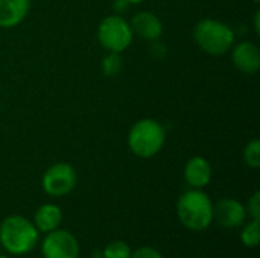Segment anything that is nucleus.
I'll return each instance as SVG.
<instances>
[{"instance_id":"obj_1","label":"nucleus","mask_w":260,"mask_h":258,"mask_svg":"<svg viewBox=\"0 0 260 258\" xmlns=\"http://www.w3.org/2000/svg\"><path fill=\"white\" fill-rule=\"evenodd\" d=\"M38 242V230L21 216H9L0 225V243L14 255L30 252Z\"/></svg>"},{"instance_id":"obj_2","label":"nucleus","mask_w":260,"mask_h":258,"mask_svg":"<svg viewBox=\"0 0 260 258\" xmlns=\"http://www.w3.org/2000/svg\"><path fill=\"white\" fill-rule=\"evenodd\" d=\"M177 213L180 222L192 231H204L213 220V205L201 190L186 192L177 204Z\"/></svg>"},{"instance_id":"obj_3","label":"nucleus","mask_w":260,"mask_h":258,"mask_svg":"<svg viewBox=\"0 0 260 258\" xmlns=\"http://www.w3.org/2000/svg\"><path fill=\"white\" fill-rule=\"evenodd\" d=\"M131 151L142 158L155 155L165 143V129L155 120L146 119L137 122L128 137Z\"/></svg>"},{"instance_id":"obj_4","label":"nucleus","mask_w":260,"mask_h":258,"mask_svg":"<svg viewBox=\"0 0 260 258\" xmlns=\"http://www.w3.org/2000/svg\"><path fill=\"white\" fill-rule=\"evenodd\" d=\"M195 41L209 55H224L233 46V30L216 20H204L195 27Z\"/></svg>"},{"instance_id":"obj_5","label":"nucleus","mask_w":260,"mask_h":258,"mask_svg":"<svg viewBox=\"0 0 260 258\" xmlns=\"http://www.w3.org/2000/svg\"><path fill=\"white\" fill-rule=\"evenodd\" d=\"M98 36L104 47H107L111 52L120 53L129 46L133 40V30L131 26L123 18L114 15V17H107L99 24Z\"/></svg>"},{"instance_id":"obj_6","label":"nucleus","mask_w":260,"mask_h":258,"mask_svg":"<svg viewBox=\"0 0 260 258\" xmlns=\"http://www.w3.org/2000/svg\"><path fill=\"white\" fill-rule=\"evenodd\" d=\"M76 186V172L70 164L58 163L49 167L43 176V189L47 195L61 198L69 195Z\"/></svg>"},{"instance_id":"obj_7","label":"nucleus","mask_w":260,"mask_h":258,"mask_svg":"<svg viewBox=\"0 0 260 258\" xmlns=\"http://www.w3.org/2000/svg\"><path fill=\"white\" fill-rule=\"evenodd\" d=\"M44 258H78L79 245L76 237L64 230H53L47 233V237L41 246Z\"/></svg>"},{"instance_id":"obj_8","label":"nucleus","mask_w":260,"mask_h":258,"mask_svg":"<svg viewBox=\"0 0 260 258\" xmlns=\"http://www.w3.org/2000/svg\"><path fill=\"white\" fill-rule=\"evenodd\" d=\"M245 216L247 211L244 205L236 199H221L213 207V219H216V222L224 228L241 227L245 220Z\"/></svg>"},{"instance_id":"obj_9","label":"nucleus","mask_w":260,"mask_h":258,"mask_svg":"<svg viewBox=\"0 0 260 258\" xmlns=\"http://www.w3.org/2000/svg\"><path fill=\"white\" fill-rule=\"evenodd\" d=\"M233 61L241 71L247 75L256 73L260 68V52L257 46L253 43H241L233 52Z\"/></svg>"},{"instance_id":"obj_10","label":"nucleus","mask_w":260,"mask_h":258,"mask_svg":"<svg viewBox=\"0 0 260 258\" xmlns=\"http://www.w3.org/2000/svg\"><path fill=\"white\" fill-rule=\"evenodd\" d=\"M184 178L189 186L193 189H203L206 187L212 179V167L207 160L203 157H195L186 164Z\"/></svg>"},{"instance_id":"obj_11","label":"nucleus","mask_w":260,"mask_h":258,"mask_svg":"<svg viewBox=\"0 0 260 258\" xmlns=\"http://www.w3.org/2000/svg\"><path fill=\"white\" fill-rule=\"evenodd\" d=\"M131 30L143 40H157L161 35V21L151 12H140L131 21Z\"/></svg>"},{"instance_id":"obj_12","label":"nucleus","mask_w":260,"mask_h":258,"mask_svg":"<svg viewBox=\"0 0 260 258\" xmlns=\"http://www.w3.org/2000/svg\"><path fill=\"white\" fill-rule=\"evenodd\" d=\"M29 11V0H0V26L18 24Z\"/></svg>"},{"instance_id":"obj_13","label":"nucleus","mask_w":260,"mask_h":258,"mask_svg":"<svg viewBox=\"0 0 260 258\" xmlns=\"http://www.w3.org/2000/svg\"><path fill=\"white\" fill-rule=\"evenodd\" d=\"M62 222L61 210L53 204H46L40 207L35 213V228L41 233H50L56 230Z\"/></svg>"},{"instance_id":"obj_14","label":"nucleus","mask_w":260,"mask_h":258,"mask_svg":"<svg viewBox=\"0 0 260 258\" xmlns=\"http://www.w3.org/2000/svg\"><path fill=\"white\" fill-rule=\"evenodd\" d=\"M260 220L253 219V222L247 224L244 228H242V233H241V240L245 246L248 248H254L257 246L260 242Z\"/></svg>"},{"instance_id":"obj_15","label":"nucleus","mask_w":260,"mask_h":258,"mask_svg":"<svg viewBox=\"0 0 260 258\" xmlns=\"http://www.w3.org/2000/svg\"><path fill=\"white\" fill-rule=\"evenodd\" d=\"M104 258H129L131 257V248L129 245H126L125 242L116 240L111 242L105 246L104 252H102Z\"/></svg>"},{"instance_id":"obj_16","label":"nucleus","mask_w":260,"mask_h":258,"mask_svg":"<svg viewBox=\"0 0 260 258\" xmlns=\"http://www.w3.org/2000/svg\"><path fill=\"white\" fill-rule=\"evenodd\" d=\"M244 160L250 167H259L260 166V141L253 140L251 143L247 144L244 151Z\"/></svg>"},{"instance_id":"obj_17","label":"nucleus","mask_w":260,"mask_h":258,"mask_svg":"<svg viewBox=\"0 0 260 258\" xmlns=\"http://www.w3.org/2000/svg\"><path fill=\"white\" fill-rule=\"evenodd\" d=\"M104 71L108 76H116L120 70H122V58L119 56L117 52H111L105 59H104Z\"/></svg>"},{"instance_id":"obj_18","label":"nucleus","mask_w":260,"mask_h":258,"mask_svg":"<svg viewBox=\"0 0 260 258\" xmlns=\"http://www.w3.org/2000/svg\"><path fill=\"white\" fill-rule=\"evenodd\" d=\"M129 258H163V255L151 246H143L139 248L134 254H131Z\"/></svg>"},{"instance_id":"obj_19","label":"nucleus","mask_w":260,"mask_h":258,"mask_svg":"<svg viewBox=\"0 0 260 258\" xmlns=\"http://www.w3.org/2000/svg\"><path fill=\"white\" fill-rule=\"evenodd\" d=\"M248 213L251 214L253 219L260 220V193L256 192L251 199L248 201Z\"/></svg>"},{"instance_id":"obj_20","label":"nucleus","mask_w":260,"mask_h":258,"mask_svg":"<svg viewBox=\"0 0 260 258\" xmlns=\"http://www.w3.org/2000/svg\"><path fill=\"white\" fill-rule=\"evenodd\" d=\"M259 17H260V12H257V14H256V30H257V32H260V26H259Z\"/></svg>"},{"instance_id":"obj_21","label":"nucleus","mask_w":260,"mask_h":258,"mask_svg":"<svg viewBox=\"0 0 260 258\" xmlns=\"http://www.w3.org/2000/svg\"><path fill=\"white\" fill-rule=\"evenodd\" d=\"M128 2H131V3H139V2H142V0H128Z\"/></svg>"},{"instance_id":"obj_22","label":"nucleus","mask_w":260,"mask_h":258,"mask_svg":"<svg viewBox=\"0 0 260 258\" xmlns=\"http://www.w3.org/2000/svg\"><path fill=\"white\" fill-rule=\"evenodd\" d=\"M254 2H256V3H259V2H260V0H254Z\"/></svg>"}]
</instances>
